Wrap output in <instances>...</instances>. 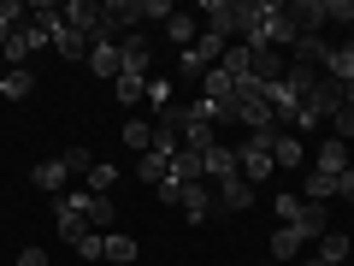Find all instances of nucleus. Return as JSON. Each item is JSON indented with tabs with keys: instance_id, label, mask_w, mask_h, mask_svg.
<instances>
[{
	"instance_id": "f257e3e1",
	"label": "nucleus",
	"mask_w": 354,
	"mask_h": 266,
	"mask_svg": "<svg viewBox=\"0 0 354 266\" xmlns=\"http://www.w3.org/2000/svg\"><path fill=\"white\" fill-rule=\"evenodd\" d=\"M295 36H301V24L290 18V6L283 0H260V30H254V42L248 48H295Z\"/></svg>"
},
{
	"instance_id": "f03ea898",
	"label": "nucleus",
	"mask_w": 354,
	"mask_h": 266,
	"mask_svg": "<svg viewBox=\"0 0 354 266\" xmlns=\"http://www.w3.org/2000/svg\"><path fill=\"white\" fill-rule=\"evenodd\" d=\"M342 107H348V89H342L337 77H319V83H313V95L301 101V118H295V130H319L325 118H337Z\"/></svg>"
},
{
	"instance_id": "7ed1b4c3",
	"label": "nucleus",
	"mask_w": 354,
	"mask_h": 266,
	"mask_svg": "<svg viewBox=\"0 0 354 266\" xmlns=\"http://www.w3.org/2000/svg\"><path fill=\"white\" fill-rule=\"evenodd\" d=\"M160 202L165 207H183V219H189V225H201L207 213H213V184H171V177H165L160 184Z\"/></svg>"
},
{
	"instance_id": "20e7f679",
	"label": "nucleus",
	"mask_w": 354,
	"mask_h": 266,
	"mask_svg": "<svg viewBox=\"0 0 354 266\" xmlns=\"http://www.w3.org/2000/svg\"><path fill=\"white\" fill-rule=\"evenodd\" d=\"M272 136H278V130H248V136L236 142V172H242V184L272 177Z\"/></svg>"
},
{
	"instance_id": "39448f33",
	"label": "nucleus",
	"mask_w": 354,
	"mask_h": 266,
	"mask_svg": "<svg viewBox=\"0 0 354 266\" xmlns=\"http://www.w3.org/2000/svg\"><path fill=\"white\" fill-rule=\"evenodd\" d=\"M83 207H88V190H65L59 202H53V219H59V237L71 242V249L88 237V213H83Z\"/></svg>"
},
{
	"instance_id": "423d86ee",
	"label": "nucleus",
	"mask_w": 354,
	"mask_h": 266,
	"mask_svg": "<svg viewBox=\"0 0 354 266\" xmlns=\"http://www.w3.org/2000/svg\"><path fill=\"white\" fill-rule=\"evenodd\" d=\"M59 12H65V24H71L77 36H88V42H101V12H106L101 0H65Z\"/></svg>"
},
{
	"instance_id": "0eeeda50",
	"label": "nucleus",
	"mask_w": 354,
	"mask_h": 266,
	"mask_svg": "<svg viewBox=\"0 0 354 266\" xmlns=\"http://www.w3.org/2000/svg\"><path fill=\"white\" fill-rule=\"evenodd\" d=\"M213 207H225V213L254 207V184H242V172L236 177H218V184H213Z\"/></svg>"
},
{
	"instance_id": "6e6552de",
	"label": "nucleus",
	"mask_w": 354,
	"mask_h": 266,
	"mask_svg": "<svg viewBox=\"0 0 354 266\" xmlns=\"http://www.w3.org/2000/svg\"><path fill=\"white\" fill-rule=\"evenodd\" d=\"M148 65H153V53H148V36H130V42H118V71H130V77H148Z\"/></svg>"
},
{
	"instance_id": "1a4fd4ad",
	"label": "nucleus",
	"mask_w": 354,
	"mask_h": 266,
	"mask_svg": "<svg viewBox=\"0 0 354 266\" xmlns=\"http://www.w3.org/2000/svg\"><path fill=\"white\" fill-rule=\"evenodd\" d=\"M290 53H295V65H313V71H325V60H330V42L319 36V30H301Z\"/></svg>"
},
{
	"instance_id": "9d476101",
	"label": "nucleus",
	"mask_w": 354,
	"mask_h": 266,
	"mask_svg": "<svg viewBox=\"0 0 354 266\" xmlns=\"http://www.w3.org/2000/svg\"><path fill=\"white\" fill-rule=\"evenodd\" d=\"M201 177H207V184H218V177H236V148H230V142H213V148L201 154Z\"/></svg>"
},
{
	"instance_id": "9b49d317",
	"label": "nucleus",
	"mask_w": 354,
	"mask_h": 266,
	"mask_svg": "<svg viewBox=\"0 0 354 266\" xmlns=\"http://www.w3.org/2000/svg\"><path fill=\"white\" fill-rule=\"evenodd\" d=\"M201 95H207L213 107H225V113H230V95H236V77H230V71H218V65H213V71L201 77Z\"/></svg>"
},
{
	"instance_id": "f8f14e48",
	"label": "nucleus",
	"mask_w": 354,
	"mask_h": 266,
	"mask_svg": "<svg viewBox=\"0 0 354 266\" xmlns=\"http://www.w3.org/2000/svg\"><path fill=\"white\" fill-rule=\"evenodd\" d=\"M177 113H183V107H177ZM213 125H207V118H189V113H183V148H189V154H207V148H213Z\"/></svg>"
},
{
	"instance_id": "ddd939ff",
	"label": "nucleus",
	"mask_w": 354,
	"mask_h": 266,
	"mask_svg": "<svg viewBox=\"0 0 354 266\" xmlns=\"http://www.w3.org/2000/svg\"><path fill=\"white\" fill-rule=\"evenodd\" d=\"M65 184H71V172H65V160H41V166H36V190H48L53 202L65 195Z\"/></svg>"
},
{
	"instance_id": "4468645a",
	"label": "nucleus",
	"mask_w": 354,
	"mask_h": 266,
	"mask_svg": "<svg viewBox=\"0 0 354 266\" xmlns=\"http://www.w3.org/2000/svg\"><path fill=\"white\" fill-rule=\"evenodd\" d=\"M301 242H307L301 225H278V231H272V260H295V254H301Z\"/></svg>"
},
{
	"instance_id": "2eb2a0df",
	"label": "nucleus",
	"mask_w": 354,
	"mask_h": 266,
	"mask_svg": "<svg viewBox=\"0 0 354 266\" xmlns=\"http://www.w3.org/2000/svg\"><path fill=\"white\" fill-rule=\"evenodd\" d=\"M165 177H171V184H201V154L177 148V154H171V166H165Z\"/></svg>"
},
{
	"instance_id": "dca6fc26",
	"label": "nucleus",
	"mask_w": 354,
	"mask_h": 266,
	"mask_svg": "<svg viewBox=\"0 0 354 266\" xmlns=\"http://www.w3.org/2000/svg\"><path fill=\"white\" fill-rule=\"evenodd\" d=\"M83 213H88V231H101V237L118 225V207H113V195H88V207H83Z\"/></svg>"
},
{
	"instance_id": "f3484780",
	"label": "nucleus",
	"mask_w": 354,
	"mask_h": 266,
	"mask_svg": "<svg viewBox=\"0 0 354 266\" xmlns=\"http://www.w3.org/2000/svg\"><path fill=\"white\" fill-rule=\"evenodd\" d=\"M319 77H325V71H313V65H295V60H290V71H283V89H290L295 101H307V95H313V83H319Z\"/></svg>"
},
{
	"instance_id": "a211bd4d",
	"label": "nucleus",
	"mask_w": 354,
	"mask_h": 266,
	"mask_svg": "<svg viewBox=\"0 0 354 266\" xmlns=\"http://www.w3.org/2000/svg\"><path fill=\"white\" fill-rule=\"evenodd\" d=\"M313 172H325V177H342V172H348V142H337V136H330L325 148H319V166H313Z\"/></svg>"
},
{
	"instance_id": "6ab92c4d",
	"label": "nucleus",
	"mask_w": 354,
	"mask_h": 266,
	"mask_svg": "<svg viewBox=\"0 0 354 266\" xmlns=\"http://www.w3.org/2000/svg\"><path fill=\"white\" fill-rule=\"evenodd\" d=\"M30 89H36V71H30V65H18V71H0V95H6V101H24Z\"/></svg>"
},
{
	"instance_id": "aec40b11",
	"label": "nucleus",
	"mask_w": 354,
	"mask_h": 266,
	"mask_svg": "<svg viewBox=\"0 0 354 266\" xmlns=\"http://www.w3.org/2000/svg\"><path fill=\"white\" fill-rule=\"evenodd\" d=\"M88 71L95 77H118V42H95V48H88Z\"/></svg>"
},
{
	"instance_id": "412c9836",
	"label": "nucleus",
	"mask_w": 354,
	"mask_h": 266,
	"mask_svg": "<svg viewBox=\"0 0 354 266\" xmlns=\"http://www.w3.org/2000/svg\"><path fill=\"white\" fill-rule=\"evenodd\" d=\"M53 48H59L65 60H88V48H95V42H88V36H77L71 24H59V30H53Z\"/></svg>"
},
{
	"instance_id": "4be33fe9",
	"label": "nucleus",
	"mask_w": 354,
	"mask_h": 266,
	"mask_svg": "<svg viewBox=\"0 0 354 266\" xmlns=\"http://www.w3.org/2000/svg\"><path fill=\"white\" fill-rule=\"evenodd\" d=\"M272 166H301V136L295 130H278L272 136Z\"/></svg>"
},
{
	"instance_id": "5701e85b",
	"label": "nucleus",
	"mask_w": 354,
	"mask_h": 266,
	"mask_svg": "<svg viewBox=\"0 0 354 266\" xmlns=\"http://www.w3.org/2000/svg\"><path fill=\"white\" fill-rule=\"evenodd\" d=\"M106 260H113V266H136V237H124V231H106Z\"/></svg>"
},
{
	"instance_id": "b1692460",
	"label": "nucleus",
	"mask_w": 354,
	"mask_h": 266,
	"mask_svg": "<svg viewBox=\"0 0 354 266\" xmlns=\"http://www.w3.org/2000/svg\"><path fill=\"white\" fill-rule=\"evenodd\" d=\"M319 260L325 266H348V237H342V231H325V237H319Z\"/></svg>"
},
{
	"instance_id": "393cba45",
	"label": "nucleus",
	"mask_w": 354,
	"mask_h": 266,
	"mask_svg": "<svg viewBox=\"0 0 354 266\" xmlns=\"http://www.w3.org/2000/svg\"><path fill=\"white\" fill-rule=\"evenodd\" d=\"M325 77H337V83H354V48H348V42H342V48H330Z\"/></svg>"
},
{
	"instance_id": "a878e982",
	"label": "nucleus",
	"mask_w": 354,
	"mask_h": 266,
	"mask_svg": "<svg viewBox=\"0 0 354 266\" xmlns=\"http://www.w3.org/2000/svg\"><path fill=\"white\" fill-rule=\"evenodd\" d=\"M113 89H118V101H124V107L148 101V77H130V71H118V77H113Z\"/></svg>"
},
{
	"instance_id": "bb28decb",
	"label": "nucleus",
	"mask_w": 354,
	"mask_h": 266,
	"mask_svg": "<svg viewBox=\"0 0 354 266\" xmlns=\"http://www.w3.org/2000/svg\"><path fill=\"white\" fill-rule=\"evenodd\" d=\"M124 148H130V154H148V148H153V125H142V118H124Z\"/></svg>"
},
{
	"instance_id": "cd10ccee",
	"label": "nucleus",
	"mask_w": 354,
	"mask_h": 266,
	"mask_svg": "<svg viewBox=\"0 0 354 266\" xmlns=\"http://www.w3.org/2000/svg\"><path fill=\"white\" fill-rule=\"evenodd\" d=\"M272 213H278V225H301L307 202H301V195H272Z\"/></svg>"
},
{
	"instance_id": "c85d7f7f",
	"label": "nucleus",
	"mask_w": 354,
	"mask_h": 266,
	"mask_svg": "<svg viewBox=\"0 0 354 266\" xmlns=\"http://www.w3.org/2000/svg\"><path fill=\"white\" fill-rule=\"evenodd\" d=\"M165 166H171V160H165V154H142V160H136V177H142V184H153V190H160V184H165Z\"/></svg>"
},
{
	"instance_id": "c756f323",
	"label": "nucleus",
	"mask_w": 354,
	"mask_h": 266,
	"mask_svg": "<svg viewBox=\"0 0 354 266\" xmlns=\"http://www.w3.org/2000/svg\"><path fill=\"white\" fill-rule=\"evenodd\" d=\"M307 202H337V177H325V172H307Z\"/></svg>"
},
{
	"instance_id": "7c9ffc66",
	"label": "nucleus",
	"mask_w": 354,
	"mask_h": 266,
	"mask_svg": "<svg viewBox=\"0 0 354 266\" xmlns=\"http://www.w3.org/2000/svg\"><path fill=\"white\" fill-rule=\"evenodd\" d=\"M83 184H88V195H106V190L118 184V172H113L106 160H95V166H88V177H83Z\"/></svg>"
},
{
	"instance_id": "2f4dec72",
	"label": "nucleus",
	"mask_w": 354,
	"mask_h": 266,
	"mask_svg": "<svg viewBox=\"0 0 354 266\" xmlns=\"http://www.w3.org/2000/svg\"><path fill=\"white\" fill-rule=\"evenodd\" d=\"M165 36H171L177 48H195V18H183V12H171V18H165Z\"/></svg>"
},
{
	"instance_id": "473e14b6",
	"label": "nucleus",
	"mask_w": 354,
	"mask_h": 266,
	"mask_svg": "<svg viewBox=\"0 0 354 266\" xmlns=\"http://www.w3.org/2000/svg\"><path fill=\"white\" fill-rule=\"evenodd\" d=\"M301 231H307V242H319V237L330 231V219H325V207H319V202H307V213H301Z\"/></svg>"
},
{
	"instance_id": "72a5a7b5",
	"label": "nucleus",
	"mask_w": 354,
	"mask_h": 266,
	"mask_svg": "<svg viewBox=\"0 0 354 266\" xmlns=\"http://www.w3.org/2000/svg\"><path fill=\"white\" fill-rule=\"evenodd\" d=\"M59 160H65V172H71V177H88V166H95V154H88V148H65Z\"/></svg>"
},
{
	"instance_id": "f704fd0d",
	"label": "nucleus",
	"mask_w": 354,
	"mask_h": 266,
	"mask_svg": "<svg viewBox=\"0 0 354 266\" xmlns=\"http://www.w3.org/2000/svg\"><path fill=\"white\" fill-rule=\"evenodd\" d=\"M148 107H153V113L171 107V83H165V77H148Z\"/></svg>"
},
{
	"instance_id": "c9c22d12",
	"label": "nucleus",
	"mask_w": 354,
	"mask_h": 266,
	"mask_svg": "<svg viewBox=\"0 0 354 266\" xmlns=\"http://www.w3.org/2000/svg\"><path fill=\"white\" fill-rule=\"evenodd\" d=\"M325 24H348L354 30V0H325Z\"/></svg>"
},
{
	"instance_id": "e433bc0d",
	"label": "nucleus",
	"mask_w": 354,
	"mask_h": 266,
	"mask_svg": "<svg viewBox=\"0 0 354 266\" xmlns=\"http://www.w3.org/2000/svg\"><path fill=\"white\" fill-rule=\"evenodd\" d=\"M77 254H83V260H106V237H101V231H88V237L77 242Z\"/></svg>"
},
{
	"instance_id": "4c0bfd02",
	"label": "nucleus",
	"mask_w": 354,
	"mask_h": 266,
	"mask_svg": "<svg viewBox=\"0 0 354 266\" xmlns=\"http://www.w3.org/2000/svg\"><path fill=\"white\" fill-rule=\"evenodd\" d=\"M171 12H177L171 0H136V24L142 18H171Z\"/></svg>"
},
{
	"instance_id": "58836bf2",
	"label": "nucleus",
	"mask_w": 354,
	"mask_h": 266,
	"mask_svg": "<svg viewBox=\"0 0 354 266\" xmlns=\"http://www.w3.org/2000/svg\"><path fill=\"white\" fill-rule=\"evenodd\" d=\"M330 130H337V142H354V107H342V113L330 118Z\"/></svg>"
},
{
	"instance_id": "ea45409f",
	"label": "nucleus",
	"mask_w": 354,
	"mask_h": 266,
	"mask_svg": "<svg viewBox=\"0 0 354 266\" xmlns=\"http://www.w3.org/2000/svg\"><path fill=\"white\" fill-rule=\"evenodd\" d=\"M337 202H348V207H354V166L337 177Z\"/></svg>"
},
{
	"instance_id": "a19ab883",
	"label": "nucleus",
	"mask_w": 354,
	"mask_h": 266,
	"mask_svg": "<svg viewBox=\"0 0 354 266\" xmlns=\"http://www.w3.org/2000/svg\"><path fill=\"white\" fill-rule=\"evenodd\" d=\"M18 266H48V254H41V249H24V254H18Z\"/></svg>"
},
{
	"instance_id": "79ce46f5",
	"label": "nucleus",
	"mask_w": 354,
	"mask_h": 266,
	"mask_svg": "<svg viewBox=\"0 0 354 266\" xmlns=\"http://www.w3.org/2000/svg\"><path fill=\"white\" fill-rule=\"evenodd\" d=\"M295 266H325V260H319V254H307V260H295Z\"/></svg>"
},
{
	"instance_id": "37998d69",
	"label": "nucleus",
	"mask_w": 354,
	"mask_h": 266,
	"mask_svg": "<svg viewBox=\"0 0 354 266\" xmlns=\"http://www.w3.org/2000/svg\"><path fill=\"white\" fill-rule=\"evenodd\" d=\"M348 48H354V30H348Z\"/></svg>"
},
{
	"instance_id": "c03bdc74",
	"label": "nucleus",
	"mask_w": 354,
	"mask_h": 266,
	"mask_svg": "<svg viewBox=\"0 0 354 266\" xmlns=\"http://www.w3.org/2000/svg\"><path fill=\"white\" fill-rule=\"evenodd\" d=\"M266 266H278V260H266Z\"/></svg>"
},
{
	"instance_id": "a18cd8bd",
	"label": "nucleus",
	"mask_w": 354,
	"mask_h": 266,
	"mask_svg": "<svg viewBox=\"0 0 354 266\" xmlns=\"http://www.w3.org/2000/svg\"><path fill=\"white\" fill-rule=\"evenodd\" d=\"M0 65H6V60H0Z\"/></svg>"
}]
</instances>
